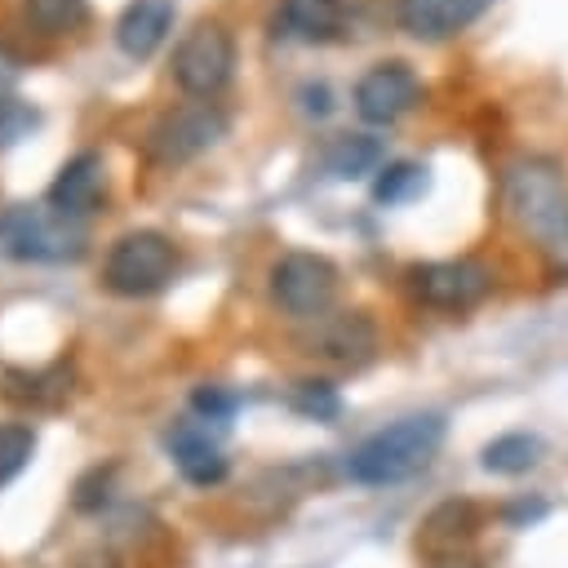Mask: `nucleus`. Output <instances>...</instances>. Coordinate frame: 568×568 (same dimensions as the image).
Wrapping results in <instances>:
<instances>
[{
    "instance_id": "1",
    "label": "nucleus",
    "mask_w": 568,
    "mask_h": 568,
    "mask_svg": "<svg viewBox=\"0 0 568 568\" xmlns=\"http://www.w3.org/2000/svg\"><path fill=\"white\" fill-rule=\"evenodd\" d=\"M501 195L519 231L537 240V248L550 257V266L568 271V182L564 169L546 155L515 160L501 178Z\"/></svg>"
},
{
    "instance_id": "2",
    "label": "nucleus",
    "mask_w": 568,
    "mask_h": 568,
    "mask_svg": "<svg viewBox=\"0 0 568 568\" xmlns=\"http://www.w3.org/2000/svg\"><path fill=\"white\" fill-rule=\"evenodd\" d=\"M439 444H444V417L439 413H408V417L373 430L364 444H355L346 457V475L355 484H368V488L399 484V479L417 475L435 457Z\"/></svg>"
},
{
    "instance_id": "3",
    "label": "nucleus",
    "mask_w": 568,
    "mask_h": 568,
    "mask_svg": "<svg viewBox=\"0 0 568 568\" xmlns=\"http://www.w3.org/2000/svg\"><path fill=\"white\" fill-rule=\"evenodd\" d=\"M84 231L75 217H62L58 209L40 204H9L0 213V257L13 262H67L80 257Z\"/></svg>"
},
{
    "instance_id": "4",
    "label": "nucleus",
    "mask_w": 568,
    "mask_h": 568,
    "mask_svg": "<svg viewBox=\"0 0 568 568\" xmlns=\"http://www.w3.org/2000/svg\"><path fill=\"white\" fill-rule=\"evenodd\" d=\"M235 67V40L222 22H195L173 49V80L191 98H213Z\"/></svg>"
},
{
    "instance_id": "5",
    "label": "nucleus",
    "mask_w": 568,
    "mask_h": 568,
    "mask_svg": "<svg viewBox=\"0 0 568 568\" xmlns=\"http://www.w3.org/2000/svg\"><path fill=\"white\" fill-rule=\"evenodd\" d=\"M173 275V244L160 231H129L115 240V248L106 253V288L124 293V297H146L155 288H164V280Z\"/></svg>"
},
{
    "instance_id": "6",
    "label": "nucleus",
    "mask_w": 568,
    "mask_h": 568,
    "mask_svg": "<svg viewBox=\"0 0 568 568\" xmlns=\"http://www.w3.org/2000/svg\"><path fill=\"white\" fill-rule=\"evenodd\" d=\"M333 293H337V266L324 253L293 248L271 266V297L297 320H320Z\"/></svg>"
},
{
    "instance_id": "7",
    "label": "nucleus",
    "mask_w": 568,
    "mask_h": 568,
    "mask_svg": "<svg viewBox=\"0 0 568 568\" xmlns=\"http://www.w3.org/2000/svg\"><path fill=\"white\" fill-rule=\"evenodd\" d=\"M222 138H226V115L213 102H191V106H178V111H169L164 120L151 124L146 155L160 160V164H186Z\"/></svg>"
},
{
    "instance_id": "8",
    "label": "nucleus",
    "mask_w": 568,
    "mask_h": 568,
    "mask_svg": "<svg viewBox=\"0 0 568 568\" xmlns=\"http://www.w3.org/2000/svg\"><path fill=\"white\" fill-rule=\"evenodd\" d=\"M408 288L417 302L435 311H466L488 297L493 271L475 257H444V262H422L408 271Z\"/></svg>"
},
{
    "instance_id": "9",
    "label": "nucleus",
    "mask_w": 568,
    "mask_h": 568,
    "mask_svg": "<svg viewBox=\"0 0 568 568\" xmlns=\"http://www.w3.org/2000/svg\"><path fill=\"white\" fill-rule=\"evenodd\" d=\"M422 98V80L408 62H377L355 84V111L368 124H395Z\"/></svg>"
},
{
    "instance_id": "10",
    "label": "nucleus",
    "mask_w": 568,
    "mask_h": 568,
    "mask_svg": "<svg viewBox=\"0 0 568 568\" xmlns=\"http://www.w3.org/2000/svg\"><path fill=\"white\" fill-rule=\"evenodd\" d=\"M493 0H395L399 27L413 31L417 40H448L479 22Z\"/></svg>"
},
{
    "instance_id": "11",
    "label": "nucleus",
    "mask_w": 568,
    "mask_h": 568,
    "mask_svg": "<svg viewBox=\"0 0 568 568\" xmlns=\"http://www.w3.org/2000/svg\"><path fill=\"white\" fill-rule=\"evenodd\" d=\"M169 453H173L182 479L195 484V488H213V484L226 479V457H222V448L209 439V426L195 422V417H186V422H178V426L169 430Z\"/></svg>"
},
{
    "instance_id": "12",
    "label": "nucleus",
    "mask_w": 568,
    "mask_h": 568,
    "mask_svg": "<svg viewBox=\"0 0 568 568\" xmlns=\"http://www.w3.org/2000/svg\"><path fill=\"white\" fill-rule=\"evenodd\" d=\"M346 9L342 0H280L275 9V36L293 44H328L342 36Z\"/></svg>"
},
{
    "instance_id": "13",
    "label": "nucleus",
    "mask_w": 568,
    "mask_h": 568,
    "mask_svg": "<svg viewBox=\"0 0 568 568\" xmlns=\"http://www.w3.org/2000/svg\"><path fill=\"white\" fill-rule=\"evenodd\" d=\"M173 27V0H129L115 18V44L124 58H151Z\"/></svg>"
},
{
    "instance_id": "14",
    "label": "nucleus",
    "mask_w": 568,
    "mask_h": 568,
    "mask_svg": "<svg viewBox=\"0 0 568 568\" xmlns=\"http://www.w3.org/2000/svg\"><path fill=\"white\" fill-rule=\"evenodd\" d=\"M98 200H102V155L80 151L58 169V178L49 186V209H58L62 217H80Z\"/></svg>"
},
{
    "instance_id": "15",
    "label": "nucleus",
    "mask_w": 568,
    "mask_h": 568,
    "mask_svg": "<svg viewBox=\"0 0 568 568\" xmlns=\"http://www.w3.org/2000/svg\"><path fill=\"white\" fill-rule=\"evenodd\" d=\"M311 346H315L320 355L337 359V364H364V359L373 355V346H377V333H373V324L364 320V311H342V315H333V320H324V324L315 328Z\"/></svg>"
},
{
    "instance_id": "16",
    "label": "nucleus",
    "mask_w": 568,
    "mask_h": 568,
    "mask_svg": "<svg viewBox=\"0 0 568 568\" xmlns=\"http://www.w3.org/2000/svg\"><path fill=\"white\" fill-rule=\"evenodd\" d=\"M382 160H386V146H382V138H373V133H342V138H333L328 151H324V169H328L333 178H364V173H377Z\"/></svg>"
},
{
    "instance_id": "17",
    "label": "nucleus",
    "mask_w": 568,
    "mask_h": 568,
    "mask_svg": "<svg viewBox=\"0 0 568 568\" xmlns=\"http://www.w3.org/2000/svg\"><path fill=\"white\" fill-rule=\"evenodd\" d=\"M546 457V444L541 435H528V430H510V435H497L493 444H484V470L493 475H528L537 462Z\"/></svg>"
},
{
    "instance_id": "18",
    "label": "nucleus",
    "mask_w": 568,
    "mask_h": 568,
    "mask_svg": "<svg viewBox=\"0 0 568 568\" xmlns=\"http://www.w3.org/2000/svg\"><path fill=\"white\" fill-rule=\"evenodd\" d=\"M430 186V169L426 164H413V160H390L377 169V182H373V200L377 204H408L417 195H426Z\"/></svg>"
},
{
    "instance_id": "19",
    "label": "nucleus",
    "mask_w": 568,
    "mask_h": 568,
    "mask_svg": "<svg viewBox=\"0 0 568 568\" xmlns=\"http://www.w3.org/2000/svg\"><path fill=\"white\" fill-rule=\"evenodd\" d=\"M27 22L44 36H67L89 22V0H27Z\"/></svg>"
},
{
    "instance_id": "20",
    "label": "nucleus",
    "mask_w": 568,
    "mask_h": 568,
    "mask_svg": "<svg viewBox=\"0 0 568 568\" xmlns=\"http://www.w3.org/2000/svg\"><path fill=\"white\" fill-rule=\"evenodd\" d=\"M31 448H36V435H31V426H22V422H9V426H0V488L31 462Z\"/></svg>"
},
{
    "instance_id": "21",
    "label": "nucleus",
    "mask_w": 568,
    "mask_h": 568,
    "mask_svg": "<svg viewBox=\"0 0 568 568\" xmlns=\"http://www.w3.org/2000/svg\"><path fill=\"white\" fill-rule=\"evenodd\" d=\"M36 124H40V111H36L31 102H22V98H13V93L0 98V151H9L13 142H22Z\"/></svg>"
},
{
    "instance_id": "22",
    "label": "nucleus",
    "mask_w": 568,
    "mask_h": 568,
    "mask_svg": "<svg viewBox=\"0 0 568 568\" xmlns=\"http://www.w3.org/2000/svg\"><path fill=\"white\" fill-rule=\"evenodd\" d=\"M293 408H297L302 417L328 422V417L342 413V399H337V390H333L328 382H302V386H293Z\"/></svg>"
},
{
    "instance_id": "23",
    "label": "nucleus",
    "mask_w": 568,
    "mask_h": 568,
    "mask_svg": "<svg viewBox=\"0 0 568 568\" xmlns=\"http://www.w3.org/2000/svg\"><path fill=\"white\" fill-rule=\"evenodd\" d=\"M235 395L231 390H222V386H195L191 390V413H195V422H213V426H226L231 422V413H235Z\"/></svg>"
},
{
    "instance_id": "24",
    "label": "nucleus",
    "mask_w": 568,
    "mask_h": 568,
    "mask_svg": "<svg viewBox=\"0 0 568 568\" xmlns=\"http://www.w3.org/2000/svg\"><path fill=\"white\" fill-rule=\"evenodd\" d=\"M302 98H306V115H328L333 111V93H328V84H306L302 89Z\"/></svg>"
},
{
    "instance_id": "25",
    "label": "nucleus",
    "mask_w": 568,
    "mask_h": 568,
    "mask_svg": "<svg viewBox=\"0 0 568 568\" xmlns=\"http://www.w3.org/2000/svg\"><path fill=\"white\" fill-rule=\"evenodd\" d=\"M13 80H18V58H13V53L0 44V98L9 93V84H13Z\"/></svg>"
}]
</instances>
